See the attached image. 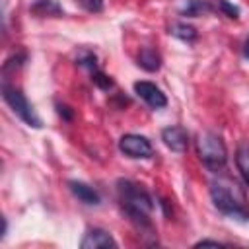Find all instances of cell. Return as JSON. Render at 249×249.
<instances>
[{"label": "cell", "mask_w": 249, "mask_h": 249, "mask_svg": "<svg viewBox=\"0 0 249 249\" xmlns=\"http://www.w3.org/2000/svg\"><path fill=\"white\" fill-rule=\"evenodd\" d=\"M56 109H58V115H60V117H64V119H72V113L68 111V107H66V105L56 103Z\"/></svg>", "instance_id": "obj_18"}, {"label": "cell", "mask_w": 249, "mask_h": 249, "mask_svg": "<svg viewBox=\"0 0 249 249\" xmlns=\"http://www.w3.org/2000/svg\"><path fill=\"white\" fill-rule=\"evenodd\" d=\"M117 195L123 210L138 228H150V214L154 208L152 196L136 183L128 179L117 181Z\"/></svg>", "instance_id": "obj_2"}, {"label": "cell", "mask_w": 249, "mask_h": 249, "mask_svg": "<svg viewBox=\"0 0 249 249\" xmlns=\"http://www.w3.org/2000/svg\"><path fill=\"white\" fill-rule=\"evenodd\" d=\"M210 196L214 206L228 218L237 222L249 220V204L243 189L230 177H214L210 181Z\"/></svg>", "instance_id": "obj_1"}, {"label": "cell", "mask_w": 249, "mask_h": 249, "mask_svg": "<svg viewBox=\"0 0 249 249\" xmlns=\"http://www.w3.org/2000/svg\"><path fill=\"white\" fill-rule=\"evenodd\" d=\"M74 2L80 4L88 12H101V8H103V0H74Z\"/></svg>", "instance_id": "obj_17"}, {"label": "cell", "mask_w": 249, "mask_h": 249, "mask_svg": "<svg viewBox=\"0 0 249 249\" xmlns=\"http://www.w3.org/2000/svg\"><path fill=\"white\" fill-rule=\"evenodd\" d=\"M68 189L72 191V195H74L80 202H84V204H88V206H97V204L101 202L97 191H95L93 187L82 183V181H68Z\"/></svg>", "instance_id": "obj_9"}, {"label": "cell", "mask_w": 249, "mask_h": 249, "mask_svg": "<svg viewBox=\"0 0 249 249\" xmlns=\"http://www.w3.org/2000/svg\"><path fill=\"white\" fill-rule=\"evenodd\" d=\"M208 12H212V4L208 0H187L181 8V14L189 16V18H196V16H202Z\"/></svg>", "instance_id": "obj_13"}, {"label": "cell", "mask_w": 249, "mask_h": 249, "mask_svg": "<svg viewBox=\"0 0 249 249\" xmlns=\"http://www.w3.org/2000/svg\"><path fill=\"white\" fill-rule=\"evenodd\" d=\"M169 33H171L173 37L181 39V41H187V43H191V41L196 39V29H195L193 25L183 23V21H175V23H171V25H169Z\"/></svg>", "instance_id": "obj_14"}, {"label": "cell", "mask_w": 249, "mask_h": 249, "mask_svg": "<svg viewBox=\"0 0 249 249\" xmlns=\"http://www.w3.org/2000/svg\"><path fill=\"white\" fill-rule=\"evenodd\" d=\"M31 14H35L37 18H45V16H62V6L56 0H35L31 4Z\"/></svg>", "instance_id": "obj_10"}, {"label": "cell", "mask_w": 249, "mask_h": 249, "mask_svg": "<svg viewBox=\"0 0 249 249\" xmlns=\"http://www.w3.org/2000/svg\"><path fill=\"white\" fill-rule=\"evenodd\" d=\"M91 82H93L97 88H101V89H109V88L113 86V80H111L105 72H101L99 68L91 72Z\"/></svg>", "instance_id": "obj_15"}, {"label": "cell", "mask_w": 249, "mask_h": 249, "mask_svg": "<svg viewBox=\"0 0 249 249\" xmlns=\"http://www.w3.org/2000/svg\"><path fill=\"white\" fill-rule=\"evenodd\" d=\"M196 154H198L200 161L204 163V167H208L210 171L224 169V165L228 161V152H226V146H224L222 138L216 132H210V130H204V132L198 134Z\"/></svg>", "instance_id": "obj_3"}, {"label": "cell", "mask_w": 249, "mask_h": 249, "mask_svg": "<svg viewBox=\"0 0 249 249\" xmlns=\"http://www.w3.org/2000/svg\"><path fill=\"white\" fill-rule=\"evenodd\" d=\"M2 97L4 101L10 105V109L29 126L33 128H41L43 126V121L39 119V115L35 113L33 105L27 101V97L21 93V89H18L16 86H10V84H2Z\"/></svg>", "instance_id": "obj_4"}, {"label": "cell", "mask_w": 249, "mask_h": 249, "mask_svg": "<svg viewBox=\"0 0 249 249\" xmlns=\"http://www.w3.org/2000/svg\"><path fill=\"white\" fill-rule=\"evenodd\" d=\"M202 245H214V247H220L222 243L220 241H214V239H200L195 243V247H202Z\"/></svg>", "instance_id": "obj_19"}, {"label": "cell", "mask_w": 249, "mask_h": 249, "mask_svg": "<svg viewBox=\"0 0 249 249\" xmlns=\"http://www.w3.org/2000/svg\"><path fill=\"white\" fill-rule=\"evenodd\" d=\"M119 150L124 156L132 158V160H148L154 154V148H152L150 140L146 136H140V134H124V136H121Z\"/></svg>", "instance_id": "obj_5"}, {"label": "cell", "mask_w": 249, "mask_h": 249, "mask_svg": "<svg viewBox=\"0 0 249 249\" xmlns=\"http://www.w3.org/2000/svg\"><path fill=\"white\" fill-rule=\"evenodd\" d=\"M134 93L138 97H142L152 109H163L167 105L165 93L156 84H152V82H144V80L142 82H136L134 84Z\"/></svg>", "instance_id": "obj_6"}, {"label": "cell", "mask_w": 249, "mask_h": 249, "mask_svg": "<svg viewBox=\"0 0 249 249\" xmlns=\"http://www.w3.org/2000/svg\"><path fill=\"white\" fill-rule=\"evenodd\" d=\"M218 10H222L228 18H231V19H237L239 18V8L237 6H233L231 2H228V0H218Z\"/></svg>", "instance_id": "obj_16"}, {"label": "cell", "mask_w": 249, "mask_h": 249, "mask_svg": "<svg viewBox=\"0 0 249 249\" xmlns=\"http://www.w3.org/2000/svg\"><path fill=\"white\" fill-rule=\"evenodd\" d=\"M138 64H140L144 70H148V72H156V70H160V66H161V56H160L158 51H154V49H150V47H144V49H140V53H138Z\"/></svg>", "instance_id": "obj_11"}, {"label": "cell", "mask_w": 249, "mask_h": 249, "mask_svg": "<svg viewBox=\"0 0 249 249\" xmlns=\"http://www.w3.org/2000/svg\"><path fill=\"white\" fill-rule=\"evenodd\" d=\"M235 165L245 181V185L249 187V142H241L235 150Z\"/></svg>", "instance_id": "obj_12"}, {"label": "cell", "mask_w": 249, "mask_h": 249, "mask_svg": "<svg viewBox=\"0 0 249 249\" xmlns=\"http://www.w3.org/2000/svg\"><path fill=\"white\" fill-rule=\"evenodd\" d=\"M243 56L249 58V37H247V41H245V45H243Z\"/></svg>", "instance_id": "obj_20"}, {"label": "cell", "mask_w": 249, "mask_h": 249, "mask_svg": "<svg viewBox=\"0 0 249 249\" xmlns=\"http://www.w3.org/2000/svg\"><path fill=\"white\" fill-rule=\"evenodd\" d=\"M82 249H109V247H117V241L113 239V235L101 228H91L86 231L84 239L80 241Z\"/></svg>", "instance_id": "obj_7"}, {"label": "cell", "mask_w": 249, "mask_h": 249, "mask_svg": "<svg viewBox=\"0 0 249 249\" xmlns=\"http://www.w3.org/2000/svg\"><path fill=\"white\" fill-rule=\"evenodd\" d=\"M163 144L173 152H185L189 146V134L183 126H167L161 130Z\"/></svg>", "instance_id": "obj_8"}]
</instances>
